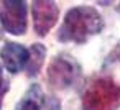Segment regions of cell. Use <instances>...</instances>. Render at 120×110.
<instances>
[{"mask_svg":"<svg viewBox=\"0 0 120 110\" xmlns=\"http://www.w3.org/2000/svg\"><path fill=\"white\" fill-rule=\"evenodd\" d=\"M104 28V20L94 7L79 5L72 7L58 30V41L61 43H86L90 36L100 33Z\"/></svg>","mask_w":120,"mask_h":110,"instance_id":"6da1fadb","label":"cell"},{"mask_svg":"<svg viewBox=\"0 0 120 110\" xmlns=\"http://www.w3.org/2000/svg\"><path fill=\"white\" fill-rule=\"evenodd\" d=\"M120 107V85L110 77H99L82 94V110H117Z\"/></svg>","mask_w":120,"mask_h":110,"instance_id":"7a4b0ae2","label":"cell"},{"mask_svg":"<svg viewBox=\"0 0 120 110\" xmlns=\"http://www.w3.org/2000/svg\"><path fill=\"white\" fill-rule=\"evenodd\" d=\"M81 74L79 64L69 54H58L48 66V81L54 89L71 87Z\"/></svg>","mask_w":120,"mask_h":110,"instance_id":"3957f363","label":"cell"},{"mask_svg":"<svg viewBox=\"0 0 120 110\" xmlns=\"http://www.w3.org/2000/svg\"><path fill=\"white\" fill-rule=\"evenodd\" d=\"M0 23L8 33L20 36L26 31V4L22 0H5L0 7Z\"/></svg>","mask_w":120,"mask_h":110,"instance_id":"277c9868","label":"cell"},{"mask_svg":"<svg viewBox=\"0 0 120 110\" xmlns=\"http://www.w3.org/2000/svg\"><path fill=\"white\" fill-rule=\"evenodd\" d=\"M31 15H33V26L36 35L46 36L59 18V8L54 2L40 0V2H33Z\"/></svg>","mask_w":120,"mask_h":110,"instance_id":"5b68a950","label":"cell"},{"mask_svg":"<svg viewBox=\"0 0 120 110\" xmlns=\"http://www.w3.org/2000/svg\"><path fill=\"white\" fill-rule=\"evenodd\" d=\"M0 58L8 72L17 74L26 67L30 61V51L20 43H5L4 48L0 49Z\"/></svg>","mask_w":120,"mask_h":110,"instance_id":"8992f818","label":"cell"},{"mask_svg":"<svg viewBox=\"0 0 120 110\" xmlns=\"http://www.w3.org/2000/svg\"><path fill=\"white\" fill-rule=\"evenodd\" d=\"M45 95L38 84H31L30 89L25 92L22 100L17 103L15 110H43Z\"/></svg>","mask_w":120,"mask_h":110,"instance_id":"52a82bcc","label":"cell"},{"mask_svg":"<svg viewBox=\"0 0 120 110\" xmlns=\"http://www.w3.org/2000/svg\"><path fill=\"white\" fill-rule=\"evenodd\" d=\"M45 56H46V49H45L43 44H40V43L31 44V48H30V61H28V64L25 67L26 74L30 77H33V76H36L40 72V69H41V66L45 62Z\"/></svg>","mask_w":120,"mask_h":110,"instance_id":"ba28073f","label":"cell"},{"mask_svg":"<svg viewBox=\"0 0 120 110\" xmlns=\"http://www.w3.org/2000/svg\"><path fill=\"white\" fill-rule=\"evenodd\" d=\"M43 110H61V103L56 97H45Z\"/></svg>","mask_w":120,"mask_h":110,"instance_id":"9c48e42d","label":"cell"},{"mask_svg":"<svg viewBox=\"0 0 120 110\" xmlns=\"http://www.w3.org/2000/svg\"><path fill=\"white\" fill-rule=\"evenodd\" d=\"M112 62H120V41L115 44V48L110 51V54L107 56L105 64H112Z\"/></svg>","mask_w":120,"mask_h":110,"instance_id":"30bf717a","label":"cell"},{"mask_svg":"<svg viewBox=\"0 0 120 110\" xmlns=\"http://www.w3.org/2000/svg\"><path fill=\"white\" fill-rule=\"evenodd\" d=\"M0 82H2V67H0Z\"/></svg>","mask_w":120,"mask_h":110,"instance_id":"8fae6325","label":"cell"},{"mask_svg":"<svg viewBox=\"0 0 120 110\" xmlns=\"http://www.w3.org/2000/svg\"><path fill=\"white\" fill-rule=\"evenodd\" d=\"M0 108H2V102H0Z\"/></svg>","mask_w":120,"mask_h":110,"instance_id":"7c38bea8","label":"cell"},{"mask_svg":"<svg viewBox=\"0 0 120 110\" xmlns=\"http://www.w3.org/2000/svg\"><path fill=\"white\" fill-rule=\"evenodd\" d=\"M118 12H120V7H118Z\"/></svg>","mask_w":120,"mask_h":110,"instance_id":"4fadbf2b","label":"cell"}]
</instances>
